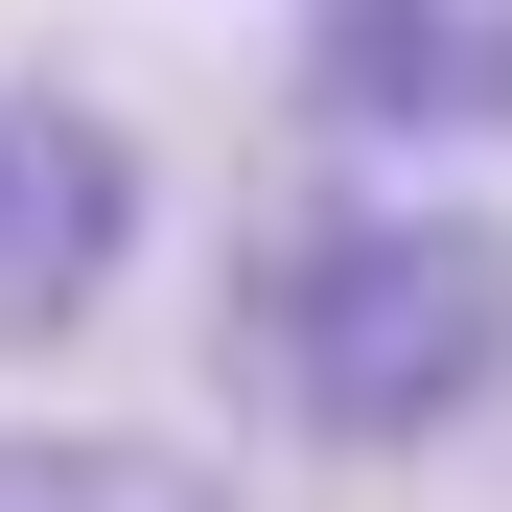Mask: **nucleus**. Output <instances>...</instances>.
Here are the masks:
<instances>
[{
    "mask_svg": "<svg viewBox=\"0 0 512 512\" xmlns=\"http://www.w3.org/2000/svg\"><path fill=\"white\" fill-rule=\"evenodd\" d=\"M140 280V140L70 70H0V350H70Z\"/></svg>",
    "mask_w": 512,
    "mask_h": 512,
    "instance_id": "2",
    "label": "nucleus"
},
{
    "mask_svg": "<svg viewBox=\"0 0 512 512\" xmlns=\"http://www.w3.org/2000/svg\"><path fill=\"white\" fill-rule=\"evenodd\" d=\"M0 512H233V466L140 443V419H24V443H0Z\"/></svg>",
    "mask_w": 512,
    "mask_h": 512,
    "instance_id": "4",
    "label": "nucleus"
},
{
    "mask_svg": "<svg viewBox=\"0 0 512 512\" xmlns=\"http://www.w3.org/2000/svg\"><path fill=\"white\" fill-rule=\"evenodd\" d=\"M326 140H512V0H303Z\"/></svg>",
    "mask_w": 512,
    "mask_h": 512,
    "instance_id": "3",
    "label": "nucleus"
},
{
    "mask_svg": "<svg viewBox=\"0 0 512 512\" xmlns=\"http://www.w3.org/2000/svg\"><path fill=\"white\" fill-rule=\"evenodd\" d=\"M210 373L326 466H419L512 419V210L466 187H326L280 233H233L210 280Z\"/></svg>",
    "mask_w": 512,
    "mask_h": 512,
    "instance_id": "1",
    "label": "nucleus"
}]
</instances>
